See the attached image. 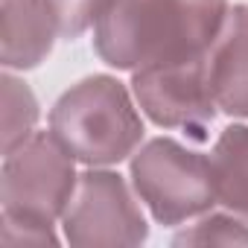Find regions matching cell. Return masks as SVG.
Masks as SVG:
<instances>
[{
    "label": "cell",
    "mask_w": 248,
    "mask_h": 248,
    "mask_svg": "<svg viewBox=\"0 0 248 248\" xmlns=\"http://www.w3.org/2000/svg\"><path fill=\"white\" fill-rule=\"evenodd\" d=\"M228 0H114L93 27V47L108 67L143 70L207 56Z\"/></svg>",
    "instance_id": "6da1fadb"
},
{
    "label": "cell",
    "mask_w": 248,
    "mask_h": 248,
    "mask_svg": "<svg viewBox=\"0 0 248 248\" xmlns=\"http://www.w3.org/2000/svg\"><path fill=\"white\" fill-rule=\"evenodd\" d=\"M50 132L85 167H114L138 152L143 140L140 111L114 76H88L67 88L53 111Z\"/></svg>",
    "instance_id": "7a4b0ae2"
},
{
    "label": "cell",
    "mask_w": 248,
    "mask_h": 248,
    "mask_svg": "<svg viewBox=\"0 0 248 248\" xmlns=\"http://www.w3.org/2000/svg\"><path fill=\"white\" fill-rule=\"evenodd\" d=\"M132 187L161 225L204 216L219 202L210 158L172 138H155L135 152Z\"/></svg>",
    "instance_id": "3957f363"
},
{
    "label": "cell",
    "mask_w": 248,
    "mask_h": 248,
    "mask_svg": "<svg viewBox=\"0 0 248 248\" xmlns=\"http://www.w3.org/2000/svg\"><path fill=\"white\" fill-rule=\"evenodd\" d=\"M70 152L53 132H35L15 149L3 152L0 172V202L3 216L56 225L76 190V170Z\"/></svg>",
    "instance_id": "277c9868"
},
{
    "label": "cell",
    "mask_w": 248,
    "mask_h": 248,
    "mask_svg": "<svg viewBox=\"0 0 248 248\" xmlns=\"http://www.w3.org/2000/svg\"><path fill=\"white\" fill-rule=\"evenodd\" d=\"M62 228L64 239L76 248L140 245L149 236L146 216L126 178L102 167H91L79 175L64 207Z\"/></svg>",
    "instance_id": "5b68a950"
},
{
    "label": "cell",
    "mask_w": 248,
    "mask_h": 248,
    "mask_svg": "<svg viewBox=\"0 0 248 248\" xmlns=\"http://www.w3.org/2000/svg\"><path fill=\"white\" fill-rule=\"evenodd\" d=\"M132 93L143 114L161 129H187L202 135L219 108L210 88L207 56L135 70Z\"/></svg>",
    "instance_id": "8992f818"
},
{
    "label": "cell",
    "mask_w": 248,
    "mask_h": 248,
    "mask_svg": "<svg viewBox=\"0 0 248 248\" xmlns=\"http://www.w3.org/2000/svg\"><path fill=\"white\" fill-rule=\"evenodd\" d=\"M56 38L62 35L47 0H0V62L6 70L38 67Z\"/></svg>",
    "instance_id": "52a82bcc"
},
{
    "label": "cell",
    "mask_w": 248,
    "mask_h": 248,
    "mask_svg": "<svg viewBox=\"0 0 248 248\" xmlns=\"http://www.w3.org/2000/svg\"><path fill=\"white\" fill-rule=\"evenodd\" d=\"M210 88L219 111L248 117V6L228 9V18L207 53Z\"/></svg>",
    "instance_id": "ba28073f"
},
{
    "label": "cell",
    "mask_w": 248,
    "mask_h": 248,
    "mask_svg": "<svg viewBox=\"0 0 248 248\" xmlns=\"http://www.w3.org/2000/svg\"><path fill=\"white\" fill-rule=\"evenodd\" d=\"M216 199L248 222V126H228L210 152Z\"/></svg>",
    "instance_id": "9c48e42d"
},
{
    "label": "cell",
    "mask_w": 248,
    "mask_h": 248,
    "mask_svg": "<svg viewBox=\"0 0 248 248\" xmlns=\"http://www.w3.org/2000/svg\"><path fill=\"white\" fill-rule=\"evenodd\" d=\"M0 93H3V152H9L35 135L38 99L24 79L12 76V70L0 76Z\"/></svg>",
    "instance_id": "30bf717a"
},
{
    "label": "cell",
    "mask_w": 248,
    "mask_h": 248,
    "mask_svg": "<svg viewBox=\"0 0 248 248\" xmlns=\"http://www.w3.org/2000/svg\"><path fill=\"white\" fill-rule=\"evenodd\" d=\"M172 245H248V222L233 213H210L181 231Z\"/></svg>",
    "instance_id": "8fae6325"
},
{
    "label": "cell",
    "mask_w": 248,
    "mask_h": 248,
    "mask_svg": "<svg viewBox=\"0 0 248 248\" xmlns=\"http://www.w3.org/2000/svg\"><path fill=\"white\" fill-rule=\"evenodd\" d=\"M62 38H79L91 27L102 21V15L114 6V0H47Z\"/></svg>",
    "instance_id": "7c38bea8"
},
{
    "label": "cell",
    "mask_w": 248,
    "mask_h": 248,
    "mask_svg": "<svg viewBox=\"0 0 248 248\" xmlns=\"http://www.w3.org/2000/svg\"><path fill=\"white\" fill-rule=\"evenodd\" d=\"M59 245L53 225H38L0 213V248H44Z\"/></svg>",
    "instance_id": "4fadbf2b"
}]
</instances>
